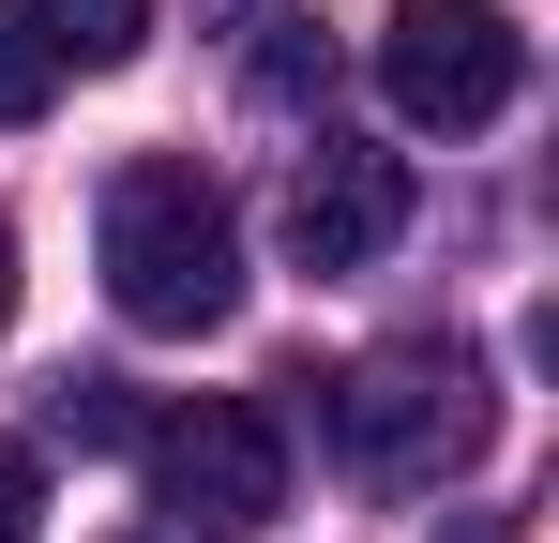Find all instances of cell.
<instances>
[{
  "label": "cell",
  "mask_w": 559,
  "mask_h": 543,
  "mask_svg": "<svg viewBox=\"0 0 559 543\" xmlns=\"http://www.w3.org/2000/svg\"><path fill=\"white\" fill-rule=\"evenodd\" d=\"M92 242H106V302H121L136 333H182L197 348V333L242 317V227H227V196H212L182 152H152V167L106 181Z\"/></svg>",
  "instance_id": "obj_1"
},
{
  "label": "cell",
  "mask_w": 559,
  "mask_h": 543,
  "mask_svg": "<svg viewBox=\"0 0 559 543\" xmlns=\"http://www.w3.org/2000/svg\"><path fill=\"white\" fill-rule=\"evenodd\" d=\"M484 438H499V408H484V362L468 348H378V362L333 377V452L364 468L378 498H439Z\"/></svg>",
  "instance_id": "obj_2"
},
{
  "label": "cell",
  "mask_w": 559,
  "mask_h": 543,
  "mask_svg": "<svg viewBox=\"0 0 559 543\" xmlns=\"http://www.w3.org/2000/svg\"><path fill=\"white\" fill-rule=\"evenodd\" d=\"M378 90H393V121H424V136H484V121L530 90L514 0H393V15H378Z\"/></svg>",
  "instance_id": "obj_3"
},
{
  "label": "cell",
  "mask_w": 559,
  "mask_h": 543,
  "mask_svg": "<svg viewBox=\"0 0 559 543\" xmlns=\"http://www.w3.org/2000/svg\"><path fill=\"white\" fill-rule=\"evenodd\" d=\"M136 452H152V498L197 514V529H273L287 514V423L258 393H197L182 423H152Z\"/></svg>",
  "instance_id": "obj_4"
},
{
  "label": "cell",
  "mask_w": 559,
  "mask_h": 543,
  "mask_svg": "<svg viewBox=\"0 0 559 543\" xmlns=\"http://www.w3.org/2000/svg\"><path fill=\"white\" fill-rule=\"evenodd\" d=\"M408 242V152H364V136H318L287 167V257L302 272H378Z\"/></svg>",
  "instance_id": "obj_5"
},
{
  "label": "cell",
  "mask_w": 559,
  "mask_h": 543,
  "mask_svg": "<svg viewBox=\"0 0 559 543\" xmlns=\"http://www.w3.org/2000/svg\"><path fill=\"white\" fill-rule=\"evenodd\" d=\"M31 31H46V61L106 76V61H136V46H152V0H31Z\"/></svg>",
  "instance_id": "obj_6"
},
{
  "label": "cell",
  "mask_w": 559,
  "mask_h": 543,
  "mask_svg": "<svg viewBox=\"0 0 559 543\" xmlns=\"http://www.w3.org/2000/svg\"><path fill=\"white\" fill-rule=\"evenodd\" d=\"M46 90H61V61H46L31 0H0V121H46Z\"/></svg>",
  "instance_id": "obj_7"
},
{
  "label": "cell",
  "mask_w": 559,
  "mask_h": 543,
  "mask_svg": "<svg viewBox=\"0 0 559 543\" xmlns=\"http://www.w3.org/2000/svg\"><path fill=\"white\" fill-rule=\"evenodd\" d=\"M46 423H61L76 452H121V438H136V393H121V377H61V393H46Z\"/></svg>",
  "instance_id": "obj_8"
},
{
  "label": "cell",
  "mask_w": 559,
  "mask_h": 543,
  "mask_svg": "<svg viewBox=\"0 0 559 543\" xmlns=\"http://www.w3.org/2000/svg\"><path fill=\"white\" fill-rule=\"evenodd\" d=\"M31 529H46V468L0 438V543H31Z\"/></svg>",
  "instance_id": "obj_9"
},
{
  "label": "cell",
  "mask_w": 559,
  "mask_h": 543,
  "mask_svg": "<svg viewBox=\"0 0 559 543\" xmlns=\"http://www.w3.org/2000/svg\"><path fill=\"white\" fill-rule=\"evenodd\" d=\"M0 333H15V227H0Z\"/></svg>",
  "instance_id": "obj_10"
},
{
  "label": "cell",
  "mask_w": 559,
  "mask_h": 543,
  "mask_svg": "<svg viewBox=\"0 0 559 543\" xmlns=\"http://www.w3.org/2000/svg\"><path fill=\"white\" fill-rule=\"evenodd\" d=\"M454 543H514V529H484V514H468V529H454Z\"/></svg>",
  "instance_id": "obj_11"
}]
</instances>
